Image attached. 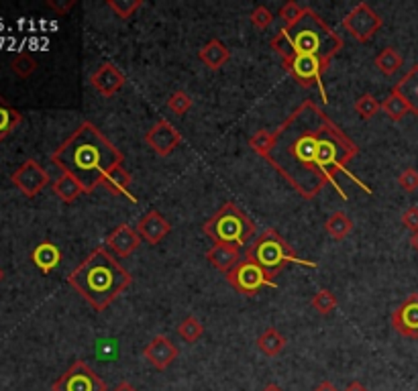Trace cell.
Returning a JSON list of instances; mask_svg holds the SVG:
<instances>
[{
    "label": "cell",
    "mask_w": 418,
    "mask_h": 391,
    "mask_svg": "<svg viewBox=\"0 0 418 391\" xmlns=\"http://www.w3.org/2000/svg\"><path fill=\"white\" fill-rule=\"evenodd\" d=\"M273 135L276 141L266 161L304 200H314L327 186H333L347 200L343 186L337 179L339 175L349 177L365 194H374V189L347 167L355 160L359 147L310 98L302 102Z\"/></svg>",
    "instance_id": "6da1fadb"
},
{
    "label": "cell",
    "mask_w": 418,
    "mask_h": 391,
    "mask_svg": "<svg viewBox=\"0 0 418 391\" xmlns=\"http://www.w3.org/2000/svg\"><path fill=\"white\" fill-rule=\"evenodd\" d=\"M122 153L94 122L84 120L78 129L51 153V163L60 167L61 174L74 175L84 186L86 194L103 184L108 170L122 163Z\"/></svg>",
    "instance_id": "7a4b0ae2"
},
{
    "label": "cell",
    "mask_w": 418,
    "mask_h": 391,
    "mask_svg": "<svg viewBox=\"0 0 418 391\" xmlns=\"http://www.w3.org/2000/svg\"><path fill=\"white\" fill-rule=\"evenodd\" d=\"M68 283L96 312H105L133 283V276L106 246H98L68 276Z\"/></svg>",
    "instance_id": "3957f363"
},
{
    "label": "cell",
    "mask_w": 418,
    "mask_h": 391,
    "mask_svg": "<svg viewBox=\"0 0 418 391\" xmlns=\"http://www.w3.org/2000/svg\"><path fill=\"white\" fill-rule=\"evenodd\" d=\"M271 47L282 61L294 56H313L330 63V59L343 49V39L323 16L306 6L294 25L280 29L271 39Z\"/></svg>",
    "instance_id": "277c9868"
},
{
    "label": "cell",
    "mask_w": 418,
    "mask_h": 391,
    "mask_svg": "<svg viewBox=\"0 0 418 391\" xmlns=\"http://www.w3.org/2000/svg\"><path fill=\"white\" fill-rule=\"evenodd\" d=\"M245 259L257 263L269 277L278 276L290 263L310 269L318 267L316 261L300 259L296 251L288 245V241L276 229H268L263 234H259V239H255L254 245H249V249L245 251Z\"/></svg>",
    "instance_id": "5b68a950"
},
{
    "label": "cell",
    "mask_w": 418,
    "mask_h": 391,
    "mask_svg": "<svg viewBox=\"0 0 418 391\" xmlns=\"http://www.w3.org/2000/svg\"><path fill=\"white\" fill-rule=\"evenodd\" d=\"M204 234L214 245H247L255 234V222L235 202H226L210 217L204 226Z\"/></svg>",
    "instance_id": "8992f818"
},
{
    "label": "cell",
    "mask_w": 418,
    "mask_h": 391,
    "mask_svg": "<svg viewBox=\"0 0 418 391\" xmlns=\"http://www.w3.org/2000/svg\"><path fill=\"white\" fill-rule=\"evenodd\" d=\"M282 66L286 72L292 75V80L298 82L302 88H318L323 94V100L327 104V90L323 86V75L327 73L330 63L313 58V56H294V58L284 59Z\"/></svg>",
    "instance_id": "52a82bcc"
},
{
    "label": "cell",
    "mask_w": 418,
    "mask_h": 391,
    "mask_svg": "<svg viewBox=\"0 0 418 391\" xmlns=\"http://www.w3.org/2000/svg\"><path fill=\"white\" fill-rule=\"evenodd\" d=\"M226 281L239 291L241 296H247V298H254L263 288H276L278 290V283L273 277H269L257 263L249 259H243L235 267L226 273Z\"/></svg>",
    "instance_id": "ba28073f"
},
{
    "label": "cell",
    "mask_w": 418,
    "mask_h": 391,
    "mask_svg": "<svg viewBox=\"0 0 418 391\" xmlns=\"http://www.w3.org/2000/svg\"><path fill=\"white\" fill-rule=\"evenodd\" d=\"M343 29L357 41V43H367L374 39V35L382 29L384 19L375 13L367 2H357L347 15L343 16Z\"/></svg>",
    "instance_id": "9c48e42d"
},
{
    "label": "cell",
    "mask_w": 418,
    "mask_h": 391,
    "mask_svg": "<svg viewBox=\"0 0 418 391\" xmlns=\"http://www.w3.org/2000/svg\"><path fill=\"white\" fill-rule=\"evenodd\" d=\"M53 391H108L106 383L86 361H74L53 383Z\"/></svg>",
    "instance_id": "30bf717a"
},
{
    "label": "cell",
    "mask_w": 418,
    "mask_h": 391,
    "mask_svg": "<svg viewBox=\"0 0 418 391\" xmlns=\"http://www.w3.org/2000/svg\"><path fill=\"white\" fill-rule=\"evenodd\" d=\"M11 182L15 184V188L27 196V198H35L41 189L47 188L49 184V174L43 165L37 160H27L15 174L11 175Z\"/></svg>",
    "instance_id": "8fae6325"
},
{
    "label": "cell",
    "mask_w": 418,
    "mask_h": 391,
    "mask_svg": "<svg viewBox=\"0 0 418 391\" xmlns=\"http://www.w3.org/2000/svg\"><path fill=\"white\" fill-rule=\"evenodd\" d=\"M145 143L153 153H157L160 157L172 155L178 145L182 143V135L179 130L165 118H160L147 132H145Z\"/></svg>",
    "instance_id": "7c38bea8"
},
{
    "label": "cell",
    "mask_w": 418,
    "mask_h": 391,
    "mask_svg": "<svg viewBox=\"0 0 418 391\" xmlns=\"http://www.w3.org/2000/svg\"><path fill=\"white\" fill-rule=\"evenodd\" d=\"M392 326L404 338H418V291L410 293L402 304L392 312Z\"/></svg>",
    "instance_id": "4fadbf2b"
},
{
    "label": "cell",
    "mask_w": 418,
    "mask_h": 391,
    "mask_svg": "<svg viewBox=\"0 0 418 391\" xmlns=\"http://www.w3.org/2000/svg\"><path fill=\"white\" fill-rule=\"evenodd\" d=\"M141 236H139V232L133 226H129L127 222H122L119 226H115L113 232L106 236V249L113 253V255H117V257H131L135 251L141 246Z\"/></svg>",
    "instance_id": "5bb4252c"
},
{
    "label": "cell",
    "mask_w": 418,
    "mask_h": 391,
    "mask_svg": "<svg viewBox=\"0 0 418 391\" xmlns=\"http://www.w3.org/2000/svg\"><path fill=\"white\" fill-rule=\"evenodd\" d=\"M125 82H127L125 73L113 63H103L96 72L90 75L92 88L105 98H113L115 94H119L120 90L125 88Z\"/></svg>",
    "instance_id": "9a60e30c"
},
{
    "label": "cell",
    "mask_w": 418,
    "mask_h": 391,
    "mask_svg": "<svg viewBox=\"0 0 418 391\" xmlns=\"http://www.w3.org/2000/svg\"><path fill=\"white\" fill-rule=\"evenodd\" d=\"M179 350L178 347L164 336V334H157L151 338V343L143 350V357L157 369V371H165L172 363L178 359Z\"/></svg>",
    "instance_id": "2e32d148"
},
{
    "label": "cell",
    "mask_w": 418,
    "mask_h": 391,
    "mask_svg": "<svg viewBox=\"0 0 418 391\" xmlns=\"http://www.w3.org/2000/svg\"><path fill=\"white\" fill-rule=\"evenodd\" d=\"M135 229L139 232L141 241H145L147 245H157L172 232V224L162 217V212L150 210V212H145L143 217L139 218Z\"/></svg>",
    "instance_id": "e0dca14e"
},
{
    "label": "cell",
    "mask_w": 418,
    "mask_h": 391,
    "mask_svg": "<svg viewBox=\"0 0 418 391\" xmlns=\"http://www.w3.org/2000/svg\"><path fill=\"white\" fill-rule=\"evenodd\" d=\"M207 259L210 265L219 271H223L224 276L235 269L241 263V246L235 245H212L207 251Z\"/></svg>",
    "instance_id": "ac0fdd59"
},
{
    "label": "cell",
    "mask_w": 418,
    "mask_h": 391,
    "mask_svg": "<svg viewBox=\"0 0 418 391\" xmlns=\"http://www.w3.org/2000/svg\"><path fill=\"white\" fill-rule=\"evenodd\" d=\"M31 261H33V265H35L41 273L47 276V273L56 271L58 265H60V246L56 245V243H51V241H43V243H39V245L31 251Z\"/></svg>",
    "instance_id": "d6986e66"
},
{
    "label": "cell",
    "mask_w": 418,
    "mask_h": 391,
    "mask_svg": "<svg viewBox=\"0 0 418 391\" xmlns=\"http://www.w3.org/2000/svg\"><path fill=\"white\" fill-rule=\"evenodd\" d=\"M131 182H133V177L131 174L125 170V165L119 163V165H115L113 170H108L106 175L103 177V188H106L110 194H115V196H127V198H131V202H137V198L131 196Z\"/></svg>",
    "instance_id": "ffe728a7"
},
{
    "label": "cell",
    "mask_w": 418,
    "mask_h": 391,
    "mask_svg": "<svg viewBox=\"0 0 418 391\" xmlns=\"http://www.w3.org/2000/svg\"><path fill=\"white\" fill-rule=\"evenodd\" d=\"M198 58H200V61H202L209 70L219 72L224 63L231 59V51H229V47H226L221 39H210L209 43L198 51Z\"/></svg>",
    "instance_id": "44dd1931"
},
{
    "label": "cell",
    "mask_w": 418,
    "mask_h": 391,
    "mask_svg": "<svg viewBox=\"0 0 418 391\" xmlns=\"http://www.w3.org/2000/svg\"><path fill=\"white\" fill-rule=\"evenodd\" d=\"M53 194H56L63 204H72L75 202L80 196H84L86 189H84V186L75 179L74 175L61 174L60 177L53 182Z\"/></svg>",
    "instance_id": "7402d4cb"
},
{
    "label": "cell",
    "mask_w": 418,
    "mask_h": 391,
    "mask_svg": "<svg viewBox=\"0 0 418 391\" xmlns=\"http://www.w3.org/2000/svg\"><path fill=\"white\" fill-rule=\"evenodd\" d=\"M255 345L257 348L266 355V357H278L282 350L288 345V340H286V336L276 326H268L263 333L257 336V340H255Z\"/></svg>",
    "instance_id": "603a6c76"
},
{
    "label": "cell",
    "mask_w": 418,
    "mask_h": 391,
    "mask_svg": "<svg viewBox=\"0 0 418 391\" xmlns=\"http://www.w3.org/2000/svg\"><path fill=\"white\" fill-rule=\"evenodd\" d=\"M382 113L388 116L390 120L398 122V120H402L406 115H410L412 108H410V104H408V100L404 98L402 94H400L396 88H392V92H390L388 96L384 98V102H382Z\"/></svg>",
    "instance_id": "cb8c5ba5"
},
{
    "label": "cell",
    "mask_w": 418,
    "mask_h": 391,
    "mask_svg": "<svg viewBox=\"0 0 418 391\" xmlns=\"http://www.w3.org/2000/svg\"><path fill=\"white\" fill-rule=\"evenodd\" d=\"M23 122V115L0 94V141H4Z\"/></svg>",
    "instance_id": "d4e9b609"
},
{
    "label": "cell",
    "mask_w": 418,
    "mask_h": 391,
    "mask_svg": "<svg viewBox=\"0 0 418 391\" xmlns=\"http://www.w3.org/2000/svg\"><path fill=\"white\" fill-rule=\"evenodd\" d=\"M394 88L408 100L410 108H412V115L418 116V63L412 66L410 72L406 73Z\"/></svg>",
    "instance_id": "484cf974"
},
{
    "label": "cell",
    "mask_w": 418,
    "mask_h": 391,
    "mask_svg": "<svg viewBox=\"0 0 418 391\" xmlns=\"http://www.w3.org/2000/svg\"><path fill=\"white\" fill-rule=\"evenodd\" d=\"M375 68L384 75H394L404 66L402 53L396 47H384L374 59Z\"/></svg>",
    "instance_id": "4316f807"
},
{
    "label": "cell",
    "mask_w": 418,
    "mask_h": 391,
    "mask_svg": "<svg viewBox=\"0 0 418 391\" xmlns=\"http://www.w3.org/2000/svg\"><path fill=\"white\" fill-rule=\"evenodd\" d=\"M325 231L329 232L330 239L343 241V239H347V236L351 234V231H353V220L347 217L345 212L337 210V212H333V214L325 220Z\"/></svg>",
    "instance_id": "83f0119b"
},
{
    "label": "cell",
    "mask_w": 418,
    "mask_h": 391,
    "mask_svg": "<svg viewBox=\"0 0 418 391\" xmlns=\"http://www.w3.org/2000/svg\"><path fill=\"white\" fill-rule=\"evenodd\" d=\"M337 306H339V300H337V296L330 290L316 291L313 296V300H310V308L316 310L320 316H329V314H333V312L337 310Z\"/></svg>",
    "instance_id": "f1b7e54d"
},
{
    "label": "cell",
    "mask_w": 418,
    "mask_h": 391,
    "mask_svg": "<svg viewBox=\"0 0 418 391\" xmlns=\"http://www.w3.org/2000/svg\"><path fill=\"white\" fill-rule=\"evenodd\" d=\"M178 334L186 340V343H198L204 334V326L202 322L196 318V316H186V318L179 322L178 326Z\"/></svg>",
    "instance_id": "f546056e"
},
{
    "label": "cell",
    "mask_w": 418,
    "mask_h": 391,
    "mask_svg": "<svg viewBox=\"0 0 418 391\" xmlns=\"http://www.w3.org/2000/svg\"><path fill=\"white\" fill-rule=\"evenodd\" d=\"M273 141H276L273 130L261 129V130H257L255 135H251V139H249V147L254 149L259 157H263V160H266V157L269 155V151H271V147H273Z\"/></svg>",
    "instance_id": "4dcf8cb0"
},
{
    "label": "cell",
    "mask_w": 418,
    "mask_h": 391,
    "mask_svg": "<svg viewBox=\"0 0 418 391\" xmlns=\"http://www.w3.org/2000/svg\"><path fill=\"white\" fill-rule=\"evenodd\" d=\"M380 110H382V102H377V98L372 94H361L355 100V113L361 120H372Z\"/></svg>",
    "instance_id": "1f68e13d"
},
{
    "label": "cell",
    "mask_w": 418,
    "mask_h": 391,
    "mask_svg": "<svg viewBox=\"0 0 418 391\" xmlns=\"http://www.w3.org/2000/svg\"><path fill=\"white\" fill-rule=\"evenodd\" d=\"M11 70L15 73L16 78H21V80H27L31 78L35 70H37V59L31 58L29 53H19L13 58L11 61Z\"/></svg>",
    "instance_id": "d6a6232c"
},
{
    "label": "cell",
    "mask_w": 418,
    "mask_h": 391,
    "mask_svg": "<svg viewBox=\"0 0 418 391\" xmlns=\"http://www.w3.org/2000/svg\"><path fill=\"white\" fill-rule=\"evenodd\" d=\"M106 6L119 16L120 21H127L143 6V0H108Z\"/></svg>",
    "instance_id": "836d02e7"
},
{
    "label": "cell",
    "mask_w": 418,
    "mask_h": 391,
    "mask_svg": "<svg viewBox=\"0 0 418 391\" xmlns=\"http://www.w3.org/2000/svg\"><path fill=\"white\" fill-rule=\"evenodd\" d=\"M167 108H169L174 115H186V113L192 108V98H190V94L184 92V90L174 92V94L167 98Z\"/></svg>",
    "instance_id": "e575fe53"
},
{
    "label": "cell",
    "mask_w": 418,
    "mask_h": 391,
    "mask_svg": "<svg viewBox=\"0 0 418 391\" xmlns=\"http://www.w3.org/2000/svg\"><path fill=\"white\" fill-rule=\"evenodd\" d=\"M304 4H298V2H294V0H288L284 6L280 9V19L284 21V27H290V25H294L296 21H298L302 13H304Z\"/></svg>",
    "instance_id": "d590c367"
},
{
    "label": "cell",
    "mask_w": 418,
    "mask_h": 391,
    "mask_svg": "<svg viewBox=\"0 0 418 391\" xmlns=\"http://www.w3.org/2000/svg\"><path fill=\"white\" fill-rule=\"evenodd\" d=\"M271 23H273V13L268 6H255L254 13H251V25L255 29L266 31Z\"/></svg>",
    "instance_id": "8d00e7d4"
},
{
    "label": "cell",
    "mask_w": 418,
    "mask_h": 391,
    "mask_svg": "<svg viewBox=\"0 0 418 391\" xmlns=\"http://www.w3.org/2000/svg\"><path fill=\"white\" fill-rule=\"evenodd\" d=\"M398 184L404 192L412 194L418 189V172L414 167H406L402 174L398 175Z\"/></svg>",
    "instance_id": "74e56055"
},
{
    "label": "cell",
    "mask_w": 418,
    "mask_h": 391,
    "mask_svg": "<svg viewBox=\"0 0 418 391\" xmlns=\"http://www.w3.org/2000/svg\"><path fill=\"white\" fill-rule=\"evenodd\" d=\"M404 229H408L410 232L418 231V206H408L402 212V218H400Z\"/></svg>",
    "instance_id": "f35d334b"
},
{
    "label": "cell",
    "mask_w": 418,
    "mask_h": 391,
    "mask_svg": "<svg viewBox=\"0 0 418 391\" xmlns=\"http://www.w3.org/2000/svg\"><path fill=\"white\" fill-rule=\"evenodd\" d=\"M75 0H68V2H58V0H47V6L51 9V11H56V15H68L70 13V9H74Z\"/></svg>",
    "instance_id": "ab89813d"
},
{
    "label": "cell",
    "mask_w": 418,
    "mask_h": 391,
    "mask_svg": "<svg viewBox=\"0 0 418 391\" xmlns=\"http://www.w3.org/2000/svg\"><path fill=\"white\" fill-rule=\"evenodd\" d=\"M345 391H367V387H365L363 383H359V381H351V383L345 387Z\"/></svg>",
    "instance_id": "60d3db41"
},
{
    "label": "cell",
    "mask_w": 418,
    "mask_h": 391,
    "mask_svg": "<svg viewBox=\"0 0 418 391\" xmlns=\"http://www.w3.org/2000/svg\"><path fill=\"white\" fill-rule=\"evenodd\" d=\"M314 391H339L330 381H323V383H318V387Z\"/></svg>",
    "instance_id": "b9f144b4"
},
{
    "label": "cell",
    "mask_w": 418,
    "mask_h": 391,
    "mask_svg": "<svg viewBox=\"0 0 418 391\" xmlns=\"http://www.w3.org/2000/svg\"><path fill=\"white\" fill-rule=\"evenodd\" d=\"M113 391H137V390H135V387L131 385V383H129V381H120L119 385H117V387H115Z\"/></svg>",
    "instance_id": "7bdbcfd3"
},
{
    "label": "cell",
    "mask_w": 418,
    "mask_h": 391,
    "mask_svg": "<svg viewBox=\"0 0 418 391\" xmlns=\"http://www.w3.org/2000/svg\"><path fill=\"white\" fill-rule=\"evenodd\" d=\"M408 243H410V246H412V249L418 253V231L410 234V241H408Z\"/></svg>",
    "instance_id": "ee69618b"
},
{
    "label": "cell",
    "mask_w": 418,
    "mask_h": 391,
    "mask_svg": "<svg viewBox=\"0 0 418 391\" xmlns=\"http://www.w3.org/2000/svg\"><path fill=\"white\" fill-rule=\"evenodd\" d=\"M261 391H284L280 385H276V383H269V385H266Z\"/></svg>",
    "instance_id": "f6af8a7d"
},
{
    "label": "cell",
    "mask_w": 418,
    "mask_h": 391,
    "mask_svg": "<svg viewBox=\"0 0 418 391\" xmlns=\"http://www.w3.org/2000/svg\"><path fill=\"white\" fill-rule=\"evenodd\" d=\"M2 277H4V273H2V269H0V281H2Z\"/></svg>",
    "instance_id": "bcb514c9"
}]
</instances>
